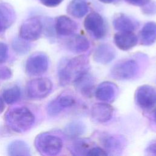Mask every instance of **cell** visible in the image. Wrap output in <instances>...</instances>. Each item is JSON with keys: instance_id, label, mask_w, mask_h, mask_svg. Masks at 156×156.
Here are the masks:
<instances>
[{"instance_id": "cell-1", "label": "cell", "mask_w": 156, "mask_h": 156, "mask_svg": "<svg viewBox=\"0 0 156 156\" xmlns=\"http://www.w3.org/2000/svg\"><path fill=\"white\" fill-rule=\"evenodd\" d=\"M88 59L83 55L70 60H63L58 67L59 83L62 86L73 83L77 78L88 71Z\"/></svg>"}, {"instance_id": "cell-2", "label": "cell", "mask_w": 156, "mask_h": 156, "mask_svg": "<svg viewBox=\"0 0 156 156\" xmlns=\"http://www.w3.org/2000/svg\"><path fill=\"white\" fill-rule=\"evenodd\" d=\"M35 122V116L25 107H17L9 110L5 115V122L12 130L23 133L30 129Z\"/></svg>"}, {"instance_id": "cell-3", "label": "cell", "mask_w": 156, "mask_h": 156, "mask_svg": "<svg viewBox=\"0 0 156 156\" xmlns=\"http://www.w3.org/2000/svg\"><path fill=\"white\" fill-rule=\"evenodd\" d=\"M34 144L38 152L48 156L57 155L63 147L62 140L58 136L47 132L38 135Z\"/></svg>"}, {"instance_id": "cell-4", "label": "cell", "mask_w": 156, "mask_h": 156, "mask_svg": "<svg viewBox=\"0 0 156 156\" xmlns=\"http://www.w3.org/2000/svg\"><path fill=\"white\" fill-rule=\"evenodd\" d=\"M52 88V82L46 77L36 78L30 80L26 86L27 94L32 99H42L46 97Z\"/></svg>"}, {"instance_id": "cell-5", "label": "cell", "mask_w": 156, "mask_h": 156, "mask_svg": "<svg viewBox=\"0 0 156 156\" xmlns=\"http://www.w3.org/2000/svg\"><path fill=\"white\" fill-rule=\"evenodd\" d=\"M42 30L43 24L40 20L37 17H31L21 24L19 35L21 38L27 41H32L40 38Z\"/></svg>"}, {"instance_id": "cell-6", "label": "cell", "mask_w": 156, "mask_h": 156, "mask_svg": "<svg viewBox=\"0 0 156 156\" xmlns=\"http://www.w3.org/2000/svg\"><path fill=\"white\" fill-rule=\"evenodd\" d=\"M83 26L86 30L95 38H102L106 34L107 29L104 20L96 12H91L85 17Z\"/></svg>"}, {"instance_id": "cell-7", "label": "cell", "mask_w": 156, "mask_h": 156, "mask_svg": "<svg viewBox=\"0 0 156 156\" xmlns=\"http://www.w3.org/2000/svg\"><path fill=\"white\" fill-rule=\"evenodd\" d=\"M48 65L47 55L42 52H36L32 54L27 60L26 72L29 76H40L47 71Z\"/></svg>"}, {"instance_id": "cell-8", "label": "cell", "mask_w": 156, "mask_h": 156, "mask_svg": "<svg viewBox=\"0 0 156 156\" xmlns=\"http://www.w3.org/2000/svg\"><path fill=\"white\" fill-rule=\"evenodd\" d=\"M138 71L137 63L133 60H128L116 65L111 70V76L116 80H129L133 78Z\"/></svg>"}, {"instance_id": "cell-9", "label": "cell", "mask_w": 156, "mask_h": 156, "mask_svg": "<svg viewBox=\"0 0 156 156\" xmlns=\"http://www.w3.org/2000/svg\"><path fill=\"white\" fill-rule=\"evenodd\" d=\"M135 101L143 109H150L156 104V90L151 85L139 87L135 91Z\"/></svg>"}, {"instance_id": "cell-10", "label": "cell", "mask_w": 156, "mask_h": 156, "mask_svg": "<svg viewBox=\"0 0 156 156\" xmlns=\"http://www.w3.org/2000/svg\"><path fill=\"white\" fill-rule=\"evenodd\" d=\"M113 114V108L107 103H96L92 106L91 115L93 119L98 122L104 123L111 119Z\"/></svg>"}, {"instance_id": "cell-11", "label": "cell", "mask_w": 156, "mask_h": 156, "mask_svg": "<svg viewBox=\"0 0 156 156\" xmlns=\"http://www.w3.org/2000/svg\"><path fill=\"white\" fill-rule=\"evenodd\" d=\"M77 29V24L69 17L62 15L56 18L55 29L58 35L62 36L71 35L75 32Z\"/></svg>"}, {"instance_id": "cell-12", "label": "cell", "mask_w": 156, "mask_h": 156, "mask_svg": "<svg viewBox=\"0 0 156 156\" xmlns=\"http://www.w3.org/2000/svg\"><path fill=\"white\" fill-rule=\"evenodd\" d=\"M15 18V12L13 7L7 2L0 3V34L10 27Z\"/></svg>"}, {"instance_id": "cell-13", "label": "cell", "mask_w": 156, "mask_h": 156, "mask_svg": "<svg viewBox=\"0 0 156 156\" xmlns=\"http://www.w3.org/2000/svg\"><path fill=\"white\" fill-rule=\"evenodd\" d=\"M114 42L120 49L127 51L136 44L138 38L133 32H119L114 35Z\"/></svg>"}, {"instance_id": "cell-14", "label": "cell", "mask_w": 156, "mask_h": 156, "mask_svg": "<svg viewBox=\"0 0 156 156\" xmlns=\"http://www.w3.org/2000/svg\"><path fill=\"white\" fill-rule=\"evenodd\" d=\"M115 57L114 48L107 44L98 46L93 54V59L95 62L101 64H107L112 61Z\"/></svg>"}, {"instance_id": "cell-15", "label": "cell", "mask_w": 156, "mask_h": 156, "mask_svg": "<svg viewBox=\"0 0 156 156\" xmlns=\"http://www.w3.org/2000/svg\"><path fill=\"white\" fill-rule=\"evenodd\" d=\"M75 88L82 95L90 96L94 88V80L88 71L83 74L73 82Z\"/></svg>"}, {"instance_id": "cell-16", "label": "cell", "mask_w": 156, "mask_h": 156, "mask_svg": "<svg viewBox=\"0 0 156 156\" xmlns=\"http://www.w3.org/2000/svg\"><path fill=\"white\" fill-rule=\"evenodd\" d=\"M117 88L112 82H104L99 85L95 91L96 98L103 102L112 101L116 95Z\"/></svg>"}, {"instance_id": "cell-17", "label": "cell", "mask_w": 156, "mask_h": 156, "mask_svg": "<svg viewBox=\"0 0 156 156\" xmlns=\"http://www.w3.org/2000/svg\"><path fill=\"white\" fill-rule=\"evenodd\" d=\"M68 48L75 53H82L87 51L90 47L88 39L81 35H73L67 42Z\"/></svg>"}, {"instance_id": "cell-18", "label": "cell", "mask_w": 156, "mask_h": 156, "mask_svg": "<svg viewBox=\"0 0 156 156\" xmlns=\"http://www.w3.org/2000/svg\"><path fill=\"white\" fill-rule=\"evenodd\" d=\"M141 43L149 46L156 41V23L148 22L143 26L140 32Z\"/></svg>"}, {"instance_id": "cell-19", "label": "cell", "mask_w": 156, "mask_h": 156, "mask_svg": "<svg viewBox=\"0 0 156 156\" xmlns=\"http://www.w3.org/2000/svg\"><path fill=\"white\" fill-rule=\"evenodd\" d=\"M88 11V6L85 0H72L67 7V12L72 16L80 18Z\"/></svg>"}, {"instance_id": "cell-20", "label": "cell", "mask_w": 156, "mask_h": 156, "mask_svg": "<svg viewBox=\"0 0 156 156\" xmlns=\"http://www.w3.org/2000/svg\"><path fill=\"white\" fill-rule=\"evenodd\" d=\"M121 138L114 136H105L102 140L105 151L110 154H117L122 151L124 147Z\"/></svg>"}, {"instance_id": "cell-21", "label": "cell", "mask_w": 156, "mask_h": 156, "mask_svg": "<svg viewBox=\"0 0 156 156\" xmlns=\"http://www.w3.org/2000/svg\"><path fill=\"white\" fill-rule=\"evenodd\" d=\"M113 25L119 32H133L136 27L134 21L123 14H120L114 19Z\"/></svg>"}, {"instance_id": "cell-22", "label": "cell", "mask_w": 156, "mask_h": 156, "mask_svg": "<svg viewBox=\"0 0 156 156\" xmlns=\"http://www.w3.org/2000/svg\"><path fill=\"white\" fill-rule=\"evenodd\" d=\"M7 152L10 156H29L30 155L29 146L21 140H15L10 143L7 147Z\"/></svg>"}, {"instance_id": "cell-23", "label": "cell", "mask_w": 156, "mask_h": 156, "mask_svg": "<svg viewBox=\"0 0 156 156\" xmlns=\"http://www.w3.org/2000/svg\"><path fill=\"white\" fill-rule=\"evenodd\" d=\"M94 146V143L88 138L77 139L71 146V151L77 155H87L89 151Z\"/></svg>"}, {"instance_id": "cell-24", "label": "cell", "mask_w": 156, "mask_h": 156, "mask_svg": "<svg viewBox=\"0 0 156 156\" xmlns=\"http://www.w3.org/2000/svg\"><path fill=\"white\" fill-rule=\"evenodd\" d=\"M85 131V126L80 121L69 123L65 129V133L69 138H76L82 135Z\"/></svg>"}, {"instance_id": "cell-25", "label": "cell", "mask_w": 156, "mask_h": 156, "mask_svg": "<svg viewBox=\"0 0 156 156\" xmlns=\"http://www.w3.org/2000/svg\"><path fill=\"white\" fill-rule=\"evenodd\" d=\"M20 96L21 90L16 85L6 88L2 93L4 101L7 104H13L15 103L19 100Z\"/></svg>"}, {"instance_id": "cell-26", "label": "cell", "mask_w": 156, "mask_h": 156, "mask_svg": "<svg viewBox=\"0 0 156 156\" xmlns=\"http://www.w3.org/2000/svg\"><path fill=\"white\" fill-rule=\"evenodd\" d=\"M53 101L60 111L65 108L71 107L76 104L75 98L68 93H63Z\"/></svg>"}, {"instance_id": "cell-27", "label": "cell", "mask_w": 156, "mask_h": 156, "mask_svg": "<svg viewBox=\"0 0 156 156\" xmlns=\"http://www.w3.org/2000/svg\"><path fill=\"white\" fill-rule=\"evenodd\" d=\"M26 41H27L21 38L14 40L12 43L13 49L20 54L26 53L30 49V46Z\"/></svg>"}, {"instance_id": "cell-28", "label": "cell", "mask_w": 156, "mask_h": 156, "mask_svg": "<svg viewBox=\"0 0 156 156\" xmlns=\"http://www.w3.org/2000/svg\"><path fill=\"white\" fill-rule=\"evenodd\" d=\"M9 49L6 44L0 42V63L5 62L8 58Z\"/></svg>"}, {"instance_id": "cell-29", "label": "cell", "mask_w": 156, "mask_h": 156, "mask_svg": "<svg viewBox=\"0 0 156 156\" xmlns=\"http://www.w3.org/2000/svg\"><path fill=\"white\" fill-rule=\"evenodd\" d=\"M107 155L108 154L104 149L98 146H93L87 154V155L89 156H104Z\"/></svg>"}, {"instance_id": "cell-30", "label": "cell", "mask_w": 156, "mask_h": 156, "mask_svg": "<svg viewBox=\"0 0 156 156\" xmlns=\"http://www.w3.org/2000/svg\"><path fill=\"white\" fill-rule=\"evenodd\" d=\"M63 0H40L42 4L49 7H54L58 5Z\"/></svg>"}, {"instance_id": "cell-31", "label": "cell", "mask_w": 156, "mask_h": 156, "mask_svg": "<svg viewBox=\"0 0 156 156\" xmlns=\"http://www.w3.org/2000/svg\"><path fill=\"white\" fill-rule=\"evenodd\" d=\"M127 2L130 4L135 5V6H144L147 4L150 0H125Z\"/></svg>"}, {"instance_id": "cell-32", "label": "cell", "mask_w": 156, "mask_h": 156, "mask_svg": "<svg viewBox=\"0 0 156 156\" xmlns=\"http://www.w3.org/2000/svg\"><path fill=\"white\" fill-rule=\"evenodd\" d=\"M147 154L151 155H156V141L151 143L146 148Z\"/></svg>"}, {"instance_id": "cell-33", "label": "cell", "mask_w": 156, "mask_h": 156, "mask_svg": "<svg viewBox=\"0 0 156 156\" xmlns=\"http://www.w3.org/2000/svg\"><path fill=\"white\" fill-rule=\"evenodd\" d=\"M11 76V72L7 68H4L0 70V78L9 79Z\"/></svg>"}, {"instance_id": "cell-34", "label": "cell", "mask_w": 156, "mask_h": 156, "mask_svg": "<svg viewBox=\"0 0 156 156\" xmlns=\"http://www.w3.org/2000/svg\"><path fill=\"white\" fill-rule=\"evenodd\" d=\"M4 101L0 98V114L4 111Z\"/></svg>"}, {"instance_id": "cell-35", "label": "cell", "mask_w": 156, "mask_h": 156, "mask_svg": "<svg viewBox=\"0 0 156 156\" xmlns=\"http://www.w3.org/2000/svg\"><path fill=\"white\" fill-rule=\"evenodd\" d=\"M99 1L103 2V3H105V4H109L112 2L114 0H99Z\"/></svg>"}, {"instance_id": "cell-36", "label": "cell", "mask_w": 156, "mask_h": 156, "mask_svg": "<svg viewBox=\"0 0 156 156\" xmlns=\"http://www.w3.org/2000/svg\"><path fill=\"white\" fill-rule=\"evenodd\" d=\"M154 119H155V121L156 122V111L155 112V114H154Z\"/></svg>"}]
</instances>
